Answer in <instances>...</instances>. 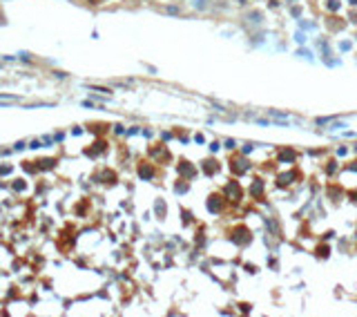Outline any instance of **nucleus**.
I'll return each mask as SVG.
<instances>
[{
    "mask_svg": "<svg viewBox=\"0 0 357 317\" xmlns=\"http://www.w3.org/2000/svg\"><path fill=\"white\" fill-rule=\"evenodd\" d=\"M225 197H228L230 201H239V197H241V188H239V183H237V181H230L228 185H225Z\"/></svg>",
    "mask_w": 357,
    "mask_h": 317,
    "instance_id": "obj_1",
    "label": "nucleus"
},
{
    "mask_svg": "<svg viewBox=\"0 0 357 317\" xmlns=\"http://www.w3.org/2000/svg\"><path fill=\"white\" fill-rule=\"evenodd\" d=\"M248 167H250V163L246 161V158H234V161H232V170L237 172V174H241V172H246Z\"/></svg>",
    "mask_w": 357,
    "mask_h": 317,
    "instance_id": "obj_2",
    "label": "nucleus"
},
{
    "mask_svg": "<svg viewBox=\"0 0 357 317\" xmlns=\"http://www.w3.org/2000/svg\"><path fill=\"white\" fill-rule=\"evenodd\" d=\"M293 161H295V152H293V150H281L279 163H293Z\"/></svg>",
    "mask_w": 357,
    "mask_h": 317,
    "instance_id": "obj_3",
    "label": "nucleus"
},
{
    "mask_svg": "<svg viewBox=\"0 0 357 317\" xmlns=\"http://www.w3.org/2000/svg\"><path fill=\"white\" fill-rule=\"evenodd\" d=\"M295 181V174L293 172H286V174H279V185H290Z\"/></svg>",
    "mask_w": 357,
    "mask_h": 317,
    "instance_id": "obj_4",
    "label": "nucleus"
},
{
    "mask_svg": "<svg viewBox=\"0 0 357 317\" xmlns=\"http://www.w3.org/2000/svg\"><path fill=\"white\" fill-rule=\"evenodd\" d=\"M208 208H210V212H219V208H221V201H219L217 197H210V201H208Z\"/></svg>",
    "mask_w": 357,
    "mask_h": 317,
    "instance_id": "obj_5",
    "label": "nucleus"
},
{
    "mask_svg": "<svg viewBox=\"0 0 357 317\" xmlns=\"http://www.w3.org/2000/svg\"><path fill=\"white\" fill-rule=\"evenodd\" d=\"M250 192L255 194V197H259V194L264 192V183H261V181H255V183H252V188H250Z\"/></svg>",
    "mask_w": 357,
    "mask_h": 317,
    "instance_id": "obj_6",
    "label": "nucleus"
},
{
    "mask_svg": "<svg viewBox=\"0 0 357 317\" xmlns=\"http://www.w3.org/2000/svg\"><path fill=\"white\" fill-rule=\"evenodd\" d=\"M214 170H217V163H214V161H205L203 163V172L205 174H212Z\"/></svg>",
    "mask_w": 357,
    "mask_h": 317,
    "instance_id": "obj_7",
    "label": "nucleus"
},
{
    "mask_svg": "<svg viewBox=\"0 0 357 317\" xmlns=\"http://www.w3.org/2000/svg\"><path fill=\"white\" fill-rule=\"evenodd\" d=\"M270 116H275V118H288L286 112H279V109H270Z\"/></svg>",
    "mask_w": 357,
    "mask_h": 317,
    "instance_id": "obj_8",
    "label": "nucleus"
},
{
    "mask_svg": "<svg viewBox=\"0 0 357 317\" xmlns=\"http://www.w3.org/2000/svg\"><path fill=\"white\" fill-rule=\"evenodd\" d=\"M181 172H183L185 176H192V174H194V170H192V167L187 165V163H183V165H181Z\"/></svg>",
    "mask_w": 357,
    "mask_h": 317,
    "instance_id": "obj_9",
    "label": "nucleus"
},
{
    "mask_svg": "<svg viewBox=\"0 0 357 317\" xmlns=\"http://www.w3.org/2000/svg\"><path fill=\"white\" fill-rule=\"evenodd\" d=\"M141 176H143V179H145V176H147V179H150V176H152V170H150V167H141Z\"/></svg>",
    "mask_w": 357,
    "mask_h": 317,
    "instance_id": "obj_10",
    "label": "nucleus"
},
{
    "mask_svg": "<svg viewBox=\"0 0 357 317\" xmlns=\"http://www.w3.org/2000/svg\"><path fill=\"white\" fill-rule=\"evenodd\" d=\"M328 9H333V11L339 9V2H337V0H328Z\"/></svg>",
    "mask_w": 357,
    "mask_h": 317,
    "instance_id": "obj_11",
    "label": "nucleus"
},
{
    "mask_svg": "<svg viewBox=\"0 0 357 317\" xmlns=\"http://www.w3.org/2000/svg\"><path fill=\"white\" fill-rule=\"evenodd\" d=\"M194 7L196 9H205V0H194Z\"/></svg>",
    "mask_w": 357,
    "mask_h": 317,
    "instance_id": "obj_12",
    "label": "nucleus"
},
{
    "mask_svg": "<svg viewBox=\"0 0 357 317\" xmlns=\"http://www.w3.org/2000/svg\"><path fill=\"white\" fill-rule=\"evenodd\" d=\"M295 40H297V43H304L306 38H304V34H302V31H297V34H295Z\"/></svg>",
    "mask_w": 357,
    "mask_h": 317,
    "instance_id": "obj_13",
    "label": "nucleus"
},
{
    "mask_svg": "<svg viewBox=\"0 0 357 317\" xmlns=\"http://www.w3.org/2000/svg\"><path fill=\"white\" fill-rule=\"evenodd\" d=\"M299 56H304V58H310V51H306V49H299Z\"/></svg>",
    "mask_w": 357,
    "mask_h": 317,
    "instance_id": "obj_14",
    "label": "nucleus"
},
{
    "mask_svg": "<svg viewBox=\"0 0 357 317\" xmlns=\"http://www.w3.org/2000/svg\"><path fill=\"white\" fill-rule=\"evenodd\" d=\"M351 170H357V163H355V165H351Z\"/></svg>",
    "mask_w": 357,
    "mask_h": 317,
    "instance_id": "obj_15",
    "label": "nucleus"
},
{
    "mask_svg": "<svg viewBox=\"0 0 357 317\" xmlns=\"http://www.w3.org/2000/svg\"><path fill=\"white\" fill-rule=\"evenodd\" d=\"M351 2H353V5H357V0H351Z\"/></svg>",
    "mask_w": 357,
    "mask_h": 317,
    "instance_id": "obj_16",
    "label": "nucleus"
}]
</instances>
